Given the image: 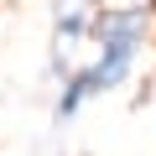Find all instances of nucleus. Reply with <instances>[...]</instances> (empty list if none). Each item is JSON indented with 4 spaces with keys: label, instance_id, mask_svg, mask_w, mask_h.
I'll use <instances>...</instances> for the list:
<instances>
[{
    "label": "nucleus",
    "instance_id": "nucleus-2",
    "mask_svg": "<svg viewBox=\"0 0 156 156\" xmlns=\"http://www.w3.org/2000/svg\"><path fill=\"white\" fill-rule=\"evenodd\" d=\"M130 68H135V47H99V62H89L83 73H89L94 94H109L130 78Z\"/></svg>",
    "mask_w": 156,
    "mask_h": 156
},
{
    "label": "nucleus",
    "instance_id": "nucleus-1",
    "mask_svg": "<svg viewBox=\"0 0 156 156\" xmlns=\"http://www.w3.org/2000/svg\"><path fill=\"white\" fill-rule=\"evenodd\" d=\"M146 31H151L146 11H109V16H99V21H94V31H89V37H99V47H140V42H146Z\"/></svg>",
    "mask_w": 156,
    "mask_h": 156
}]
</instances>
